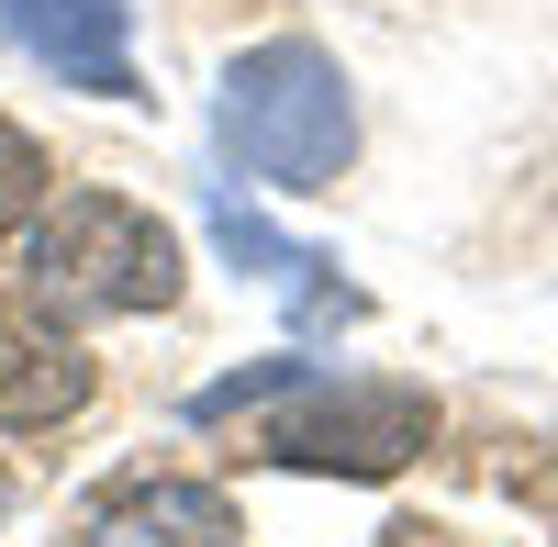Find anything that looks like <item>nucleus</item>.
<instances>
[{
	"mask_svg": "<svg viewBox=\"0 0 558 547\" xmlns=\"http://www.w3.org/2000/svg\"><path fill=\"white\" fill-rule=\"evenodd\" d=\"M213 134H223V157H235L246 179H268V191H324V179L347 168V146H357V112H347L336 57L302 45V34H279V45H257V57L223 68Z\"/></svg>",
	"mask_w": 558,
	"mask_h": 547,
	"instance_id": "1",
	"label": "nucleus"
},
{
	"mask_svg": "<svg viewBox=\"0 0 558 547\" xmlns=\"http://www.w3.org/2000/svg\"><path fill=\"white\" fill-rule=\"evenodd\" d=\"M34 302L45 313H78V325H101V313H168L179 302V246L157 212H134L123 191H68L57 212H34Z\"/></svg>",
	"mask_w": 558,
	"mask_h": 547,
	"instance_id": "2",
	"label": "nucleus"
},
{
	"mask_svg": "<svg viewBox=\"0 0 558 547\" xmlns=\"http://www.w3.org/2000/svg\"><path fill=\"white\" fill-rule=\"evenodd\" d=\"M425 436H436V402H425V391H402V380H336V391H313L302 414L268 425V459H279V470L391 481Z\"/></svg>",
	"mask_w": 558,
	"mask_h": 547,
	"instance_id": "3",
	"label": "nucleus"
},
{
	"mask_svg": "<svg viewBox=\"0 0 558 547\" xmlns=\"http://www.w3.org/2000/svg\"><path fill=\"white\" fill-rule=\"evenodd\" d=\"M0 34L23 45L45 78L68 89H134V57H123V0H0Z\"/></svg>",
	"mask_w": 558,
	"mask_h": 547,
	"instance_id": "4",
	"label": "nucleus"
},
{
	"mask_svg": "<svg viewBox=\"0 0 558 547\" xmlns=\"http://www.w3.org/2000/svg\"><path fill=\"white\" fill-rule=\"evenodd\" d=\"M89 402V357L45 302H0V425H68Z\"/></svg>",
	"mask_w": 558,
	"mask_h": 547,
	"instance_id": "5",
	"label": "nucleus"
},
{
	"mask_svg": "<svg viewBox=\"0 0 558 547\" xmlns=\"http://www.w3.org/2000/svg\"><path fill=\"white\" fill-rule=\"evenodd\" d=\"M89 547H235V503L213 481H123L89 514Z\"/></svg>",
	"mask_w": 558,
	"mask_h": 547,
	"instance_id": "6",
	"label": "nucleus"
},
{
	"mask_svg": "<svg viewBox=\"0 0 558 547\" xmlns=\"http://www.w3.org/2000/svg\"><path fill=\"white\" fill-rule=\"evenodd\" d=\"M34 212H45V146H34L12 112H0V235H12V223H34Z\"/></svg>",
	"mask_w": 558,
	"mask_h": 547,
	"instance_id": "7",
	"label": "nucleus"
}]
</instances>
